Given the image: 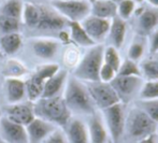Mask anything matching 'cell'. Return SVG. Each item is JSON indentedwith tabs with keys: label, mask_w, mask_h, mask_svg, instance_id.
Listing matches in <instances>:
<instances>
[{
	"label": "cell",
	"mask_w": 158,
	"mask_h": 143,
	"mask_svg": "<svg viewBox=\"0 0 158 143\" xmlns=\"http://www.w3.org/2000/svg\"><path fill=\"white\" fill-rule=\"evenodd\" d=\"M33 113L35 117L63 127H66L71 120V111L60 96L38 99L33 106Z\"/></svg>",
	"instance_id": "cell-1"
},
{
	"label": "cell",
	"mask_w": 158,
	"mask_h": 143,
	"mask_svg": "<svg viewBox=\"0 0 158 143\" xmlns=\"http://www.w3.org/2000/svg\"><path fill=\"white\" fill-rule=\"evenodd\" d=\"M64 100L71 112L92 115L95 113L94 102L89 95L87 86L74 77L67 81Z\"/></svg>",
	"instance_id": "cell-2"
},
{
	"label": "cell",
	"mask_w": 158,
	"mask_h": 143,
	"mask_svg": "<svg viewBox=\"0 0 158 143\" xmlns=\"http://www.w3.org/2000/svg\"><path fill=\"white\" fill-rule=\"evenodd\" d=\"M103 51L104 46L102 44L90 46L83 58L77 62L73 77L82 82H99V71L103 64Z\"/></svg>",
	"instance_id": "cell-3"
},
{
	"label": "cell",
	"mask_w": 158,
	"mask_h": 143,
	"mask_svg": "<svg viewBox=\"0 0 158 143\" xmlns=\"http://www.w3.org/2000/svg\"><path fill=\"white\" fill-rule=\"evenodd\" d=\"M156 123L139 107L129 111L125 120V129L128 135L133 139L141 140L148 136L155 133Z\"/></svg>",
	"instance_id": "cell-4"
},
{
	"label": "cell",
	"mask_w": 158,
	"mask_h": 143,
	"mask_svg": "<svg viewBox=\"0 0 158 143\" xmlns=\"http://www.w3.org/2000/svg\"><path fill=\"white\" fill-rule=\"evenodd\" d=\"M103 122L108 129L112 143H119L123 133L125 132V120L126 115L124 112V107L122 102L109 107L102 110Z\"/></svg>",
	"instance_id": "cell-5"
},
{
	"label": "cell",
	"mask_w": 158,
	"mask_h": 143,
	"mask_svg": "<svg viewBox=\"0 0 158 143\" xmlns=\"http://www.w3.org/2000/svg\"><path fill=\"white\" fill-rule=\"evenodd\" d=\"M60 67L56 64H48L41 66L35 70L31 77L29 78L26 84V94L28 98L31 101H37L38 99L41 98L42 91L44 88L45 82L50 79L51 77L58 72Z\"/></svg>",
	"instance_id": "cell-6"
},
{
	"label": "cell",
	"mask_w": 158,
	"mask_h": 143,
	"mask_svg": "<svg viewBox=\"0 0 158 143\" xmlns=\"http://www.w3.org/2000/svg\"><path fill=\"white\" fill-rule=\"evenodd\" d=\"M51 4L57 13H59L66 19H69V22L81 23L86 16L90 14V3L86 0H51Z\"/></svg>",
	"instance_id": "cell-7"
},
{
	"label": "cell",
	"mask_w": 158,
	"mask_h": 143,
	"mask_svg": "<svg viewBox=\"0 0 158 143\" xmlns=\"http://www.w3.org/2000/svg\"><path fill=\"white\" fill-rule=\"evenodd\" d=\"M86 86H87L94 104L101 111L113 104L122 102L119 96L117 95V93L110 83H103L99 81L88 83Z\"/></svg>",
	"instance_id": "cell-8"
},
{
	"label": "cell",
	"mask_w": 158,
	"mask_h": 143,
	"mask_svg": "<svg viewBox=\"0 0 158 143\" xmlns=\"http://www.w3.org/2000/svg\"><path fill=\"white\" fill-rule=\"evenodd\" d=\"M0 135L6 143H28L26 126L12 122L6 116L0 117Z\"/></svg>",
	"instance_id": "cell-9"
},
{
	"label": "cell",
	"mask_w": 158,
	"mask_h": 143,
	"mask_svg": "<svg viewBox=\"0 0 158 143\" xmlns=\"http://www.w3.org/2000/svg\"><path fill=\"white\" fill-rule=\"evenodd\" d=\"M111 19H104L89 14L81 22L82 27L95 43L103 41L109 35Z\"/></svg>",
	"instance_id": "cell-10"
},
{
	"label": "cell",
	"mask_w": 158,
	"mask_h": 143,
	"mask_svg": "<svg viewBox=\"0 0 158 143\" xmlns=\"http://www.w3.org/2000/svg\"><path fill=\"white\" fill-rule=\"evenodd\" d=\"M111 85L115 89L119 98H130L140 90L143 81L142 77H123L116 75L111 82Z\"/></svg>",
	"instance_id": "cell-11"
},
{
	"label": "cell",
	"mask_w": 158,
	"mask_h": 143,
	"mask_svg": "<svg viewBox=\"0 0 158 143\" xmlns=\"http://www.w3.org/2000/svg\"><path fill=\"white\" fill-rule=\"evenodd\" d=\"M55 130L53 124L39 117H35L26 126L28 136V143H42L48 135Z\"/></svg>",
	"instance_id": "cell-12"
},
{
	"label": "cell",
	"mask_w": 158,
	"mask_h": 143,
	"mask_svg": "<svg viewBox=\"0 0 158 143\" xmlns=\"http://www.w3.org/2000/svg\"><path fill=\"white\" fill-rule=\"evenodd\" d=\"M6 116L23 126H27L35 117L33 113V107L27 103H13L6 108Z\"/></svg>",
	"instance_id": "cell-13"
},
{
	"label": "cell",
	"mask_w": 158,
	"mask_h": 143,
	"mask_svg": "<svg viewBox=\"0 0 158 143\" xmlns=\"http://www.w3.org/2000/svg\"><path fill=\"white\" fill-rule=\"evenodd\" d=\"M67 24V19L59 13L46 8H40V19L37 27L40 30H61Z\"/></svg>",
	"instance_id": "cell-14"
},
{
	"label": "cell",
	"mask_w": 158,
	"mask_h": 143,
	"mask_svg": "<svg viewBox=\"0 0 158 143\" xmlns=\"http://www.w3.org/2000/svg\"><path fill=\"white\" fill-rule=\"evenodd\" d=\"M87 129L90 143H106L108 141L109 133L103 118H101L96 113L90 115Z\"/></svg>",
	"instance_id": "cell-15"
},
{
	"label": "cell",
	"mask_w": 158,
	"mask_h": 143,
	"mask_svg": "<svg viewBox=\"0 0 158 143\" xmlns=\"http://www.w3.org/2000/svg\"><path fill=\"white\" fill-rule=\"evenodd\" d=\"M67 138L70 143H90L87 126L79 118L70 120L66 126Z\"/></svg>",
	"instance_id": "cell-16"
},
{
	"label": "cell",
	"mask_w": 158,
	"mask_h": 143,
	"mask_svg": "<svg viewBox=\"0 0 158 143\" xmlns=\"http://www.w3.org/2000/svg\"><path fill=\"white\" fill-rule=\"evenodd\" d=\"M127 33V24L126 21L122 19L119 16H114L111 19L110 30H109V37L111 39L113 45L115 48L119 50L124 45Z\"/></svg>",
	"instance_id": "cell-17"
},
{
	"label": "cell",
	"mask_w": 158,
	"mask_h": 143,
	"mask_svg": "<svg viewBox=\"0 0 158 143\" xmlns=\"http://www.w3.org/2000/svg\"><path fill=\"white\" fill-rule=\"evenodd\" d=\"M67 78H68V72L66 70H59L53 77H51L44 84L41 98H51L59 96V93L67 81Z\"/></svg>",
	"instance_id": "cell-18"
},
{
	"label": "cell",
	"mask_w": 158,
	"mask_h": 143,
	"mask_svg": "<svg viewBox=\"0 0 158 143\" xmlns=\"http://www.w3.org/2000/svg\"><path fill=\"white\" fill-rule=\"evenodd\" d=\"M6 90L9 103H19L26 95V84L17 78H9L6 82Z\"/></svg>",
	"instance_id": "cell-19"
},
{
	"label": "cell",
	"mask_w": 158,
	"mask_h": 143,
	"mask_svg": "<svg viewBox=\"0 0 158 143\" xmlns=\"http://www.w3.org/2000/svg\"><path fill=\"white\" fill-rule=\"evenodd\" d=\"M90 14L104 19H112L117 15V3L114 0H96L90 4Z\"/></svg>",
	"instance_id": "cell-20"
},
{
	"label": "cell",
	"mask_w": 158,
	"mask_h": 143,
	"mask_svg": "<svg viewBox=\"0 0 158 143\" xmlns=\"http://www.w3.org/2000/svg\"><path fill=\"white\" fill-rule=\"evenodd\" d=\"M31 46L35 56L42 59H51L56 55L59 45L55 40L38 39L32 42Z\"/></svg>",
	"instance_id": "cell-21"
},
{
	"label": "cell",
	"mask_w": 158,
	"mask_h": 143,
	"mask_svg": "<svg viewBox=\"0 0 158 143\" xmlns=\"http://www.w3.org/2000/svg\"><path fill=\"white\" fill-rule=\"evenodd\" d=\"M69 28H70V39L73 42L81 46H93L95 45L94 41L90 39V37L87 35L85 29L82 27L80 22H69Z\"/></svg>",
	"instance_id": "cell-22"
},
{
	"label": "cell",
	"mask_w": 158,
	"mask_h": 143,
	"mask_svg": "<svg viewBox=\"0 0 158 143\" xmlns=\"http://www.w3.org/2000/svg\"><path fill=\"white\" fill-rule=\"evenodd\" d=\"M22 46V37L19 33H6L0 39V48L6 55L15 54Z\"/></svg>",
	"instance_id": "cell-23"
},
{
	"label": "cell",
	"mask_w": 158,
	"mask_h": 143,
	"mask_svg": "<svg viewBox=\"0 0 158 143\" xmlns=\"http://www.w3.org/2000/svg\"><path fill=\"white\" fill-rule=\"evenodd\" d=\"M158 25V11L155 9H145L139 15V28L143 32H151Z\"/></svg>",
	"instance_id": "cell-24"
},
{
	"label": "cell",
	"mask_w": 158,
	"mask_h": 143,
	"mask_svg": "<svg viewBox=\"0 0 158 143\" xmlns=\"http://www.w3.org/2000/svg\"><path fill=\"white\" fill-rule=\"evenodd\" d=\"M22 17L24 19V23L28 27L35 28L40 19V8L32 4L31 2H27L24 4Z\"/></svg>",
	"instance_id": "cell-25"
},
{
	"label": "cell",
	"mask_w": 158,
	"mask_h": 143,
	"mask_svg": "<svg viewBox=\"0 0 158 143\" xmlns=\"http://www.w3.org/2000/svg\"><path fill=\"white\" fill-rule=\"evenodd\" d=\"M23 8L24 2L22 0H8L2 6L1 10H0V14L19 19L23 14Z\"/></svg>",
	"instance_id": "cell-26"
},
{
	"label": "cell",
	"mask_w": 158,
	"mask_h": 143,
	"mask_svg": "<svg viewBox=\"0 0 158 143\" xmlns=\"http://www.w3.org/2000/svg\"><path fill=\"white\" fill-rule=\"evenodd\" d=\"M139 97L141 100L158 98V80H148L143 82L139 90Z\"/></svg>",
	"instance_id": "cell-27"
},
{
	"label": "cell",
	"mask_w": 158,
	"mask_h": 143,
	"mask_svg": "<svg viewBox=\"0 0 158 143\" xmlns=\"http://www.w3.org/2000/svg\"><path fill=\"white\" fill-rule=\"evenodd\" d=\"M116 75H123V77H142L141 68L138 66L135 61L127 58L126 60L122 61Z\"/></svg>",
	"instance_id": "cell-28"
},
{
	"label": "cell",
	"mask_w": 158,
	"mask_h": 143,
	"mask_svg": "<svg viewBox=\"0 0 158 143\" xmlns=\"http://www.w3.org/2000/svg\"><path fill=\"white\" fill-rule=\"evenodd\" d=\"M103 62H106V64H108L109 66H111L117 72V70H118L119 66H121V64H122L118 50L115 48L114 46H112V45L104 48Z\"/></svg>",
	"instance_id": "cell-29"
},
{
	"label": "cell",
	"mask_w": 158,
	"mask_h": 143,
	"mask_svg": "<svg viewBox=\"0 0 158 143\" xmlns=\"http://www.w3.org/2000/svg\"><path fill=\"white\" fill-rule=\"evenodd\" d=\"M139 108L142 109L148 117L155 123H158V98L156 99L141 100L139 102Z\"/></svg>",
	"instance_id": "cell-30"
},
{
	"label": "cell",
	"mask_w": 158,
	"mask_h": 143,
	"mask_svg": "<svg viewBox=\"0 0 158 143\" xmlns=\"http://www.w3.org/2000/svg\"><path fill=\"white\" fill-rule=\"evenodd\" d=\"M117 3V16H119L122 19L127 21L130 19V16L133 14L135 10V3L132 0H121L116 2Z\"/></svg>",
	"instance_id": "cell-31"
},
{
	"label": "cell",
	"mask_w": 158,
	"mask_h": 143,
	"mask_svg": "<svg viewBox=\"0 0 158 143\" xmlns=\"http://www.w3.org/2000/svg\"><path fill=\"white\" fill-rule=\"evenodd\" d=\"M19 29V19L0 14V30L3 32V35L17 32Z\"/></svg>",
	"instance_id": "cell-32"
},
{
	"label": "cell",
	"mask_w": 158,
	"mask_h": 143,
	"mask_svg": "<svg viewBox=\"0 0 158 143\" xmlns=\"http://www.w3.org/2000/svg\"><path fill=\"white\" fill-rule=\"evenodd\" d=\"M141 72L148 80H158V59H148L142 62Z\"/></svg>",
	"instance_id": "cell-33"
},
{
	"label": "cell",
	"mask_w": 158,
	"mask_h": 143,
	"mask_svg": "<svg viewBox=\"0 0 158 143\" xmlns=\"http://www.w3.org/2000/svg\"><path fill=\"white\" fill-rule=\"evenodd\" d=\"M128 59H131L133 61H138L141 59L144 54V45L139 41H135L129 45L128 48Z\"/></svg>",
	"instance_id": "cell-34"
},
{
	"label": "cell",
	"mask_w": 158,
	"mask_h": 143,
	"mask_svg": "<svg viewBox=\"0 0 158 143\" xmlns=\"http://www.w3.org/2000/svg\"><path fill=\"white\" fill-rule=\"evenodd\" d=\"M116 74L117 72L112 67L109 66L106 62H103L99 71V81L103 82V83H111L112 80L116 77Z\"/></svg>",
	"instance_id": "cell-35"
},
{
	"label": "cell",
	"mask_w": 158,
	"mask_h": 143,
	"mask_svg": "<svg viewBox=\"0 0 158 143\" xmlns=\"http://www.w3.org/2000/svg\"><path fill=\"white\" fill-rule=\"evenodd\" d=\"M42 143H67L66 138L59 130H54L51 135H48Z\"/></svg>",
	"instance_id": "cell-36"
},
{
	"label": "cell",
	"mask_w": 158,
	"mask_h": 143,
	"mask_svg": "<svg viewBox=\"0 0 158 143\" xmlns=\"http://www.w3.org/2000/svg\"><path fill=\"white\" fill-rule=\"evenodd\" d=\"M150 53L151 54H156V53H158V30L154 31L152 37H151Z\"/></svg>",
	"instance_id": "cell-37"
},
{
	"label": "cell",
	"mask_w": 158,
	"mask_h": 143,
	"mask_svg": "<svg viewBox=\"0 0 158 143\" xmlns=\"http://www.w3.org/2000/svg\"><path fill=\"white\" fill-rule=\"evenodd\" d=\"M139 143H156V135L152 133V135L139 140Z\"/></svg>",
	"instance_id": "cell-38"
},
{
	"label": "cell",
	"mask_w": 158,
	"mask_h": 143,
	"mask_svg": "<svg viewBox=\"0 0 158 143\" xmlns=\"http://www.w3.org/2000/svg\"><path fill=\"white\" fill-rule=\"evenodd\" d=\"M59 37H60V39L63 40L64 42H69V40H70V36H69L66 31H63V30H61Z\"/></svg>",
	"instance_id": "cell-39"
},
{
	"label": "cell",
	"mask_w": 158,
	"mask_h": 143,
	"mask_svg": "<svg viewBox=\"0 0 158 143\" xmlns=\"http://www.w3.org/2000/svg\"><path fill=\"white\" fill-rule=\"evenodd\" d=\"M146 1H148V4H150V6H152L153 8L158 9V0H146Z\"/></svg>",
	"instance_id": "cell-40"
},
{
	"label": "cell",
	"mask_w": 158,
	"mask_h": 143,
	"mask_svg": "<svg viewBox=\"0 0 158 143\" xmlns=\"http://www.w3.org/2000/svg\"><path fill=\"white\" fill-rule=\"evenodd\" d=\"M135 3H141V2H143V1H145V0H132Z\"/></svg>",
	"instance_id": "cell-41"
},
{
	"label": "cell",
	"mask_w": 158,
	"mask_h": 143,
	"mask_svg": "<svg viewBox=\"0 0 158 143\" xmlns=\"http://www.w3.org/2000/svg\"><path fill=\"white\" fill-rule=\"evenodd\" d=\"M2 57H3V53H2L1 48H0V58H2Z\"/></svg>",
	"instance_id": "cell-42"
},
{
	"label": "cell",
	"mask_w": 158,
	"mask_h": 143,
	"mask_svg": "<svg viewBox=\"0 0 158 143\" xmlns=\"http://www.w3.org/2000/svg\"><path fill=\"white\" fill-rule=\"evenodd\" d=\"M87 1H88V2H89V3H90V4H92V3H94V2L96 1V0H87Z\"/></svg>",
	"instance_id": "cell-43"
},
{
	"label": "cell",
	"mask_w": 158,
	"mask_h": 143,
	"mask_svg": "<svg viewBox=\"0 0 158 143\" xmlns=\"http://www.w3.org/2000/svg\"><path fill=\"white\" fill-rule=\"evenodd\" d=\"M0 143H6V142H4V141H3V140H2V139H1V138H0Z\"/></svg>",
	"instance_id": "cell-44"
},
{
	"label": "cell",
	"mask_w": 158,
	"mask_h": 143,
	"mask_svg": "<svg viewBox=\"0 0 158 143\" xmlns=\"http://www.w3.org/2000/svg\"><path fill=\"white\" fill-rule=\"evenodd\" d=\"M64 1H75V0H64Z\"/></svg>",
	"instance_id": "cell-45"
},
{
	"label": "cell",
	"mask_w": 158,
	"mask_h": 143,
	"mask_svg": "<svg viewBox=\"0 0 158 143\" xmlns=\"http://www.w3.org/2000/svg\"><path fill=\"white\" fill-rule=\"evenodd\" d=\"M115 2H118V1H121V0H114Z\"/></svg>",
	"instance_id": "cell-46"
},
{
	"label": "cell",
	"mask_w": 158,
	"mask_h": 143,
	"mask_svg": "<svg viewBox=\"0 0 158 143\" xmlns=\"http://www.w3.org/2000/svg\"><path fill=\"white\" fill-rule=\"evenodd\" d=\"M0 117H1V111H0Z\"/></svg>",
	"instance_id": "cell-47"
}]
</instances>
